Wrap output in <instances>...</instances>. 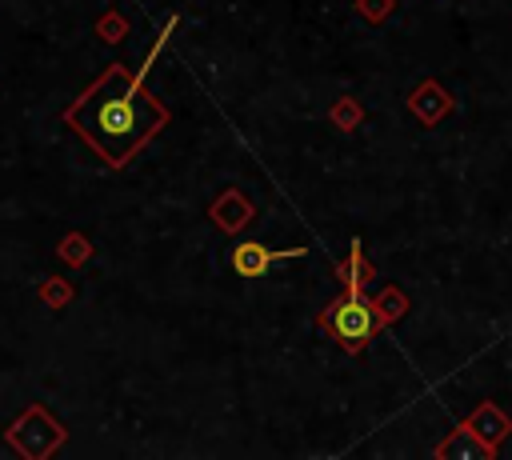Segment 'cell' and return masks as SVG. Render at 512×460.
Returning <instances> with one entry per match:
<instances>
[{
    "label": "cell",
    "mask_w": 512,
    "mask_h": 460,
    "mask_svg": "<svg viewBox=\"0 0 512 460\" xmlns=\"http://www.w3.org/2000/svg\"><path fill=\"white\" fill-rule=\"evenodd\" d=\"M288 256H304V248L272 252V248H264V244H256V240H240V244L232 248V272H240V276H264L276 260H288Z\"/></svg>",
    "instance_id": "3"
},
{
    "label": "cell",
    "mask_w": 512,
    "mask_h": 460,
    "mask_svg": "<svg viewBox=\"0 0 512 460\" xmlns=\"http://www.w3.org/2000/svg\"><path fill=\"white\" fill-rule=\"evenodd\" d=\"M148 72V64L140 68V76ZM140 76L136 80H128V88H116L112 96H104V100H96V128L92 132H100L104 140H116V144H132V140H140V112H136V96H140Z\"/></svg>",
    "instance_id": "2"
},
{
    "label": "cell",
    "mask_w": 512,
    "mask_h": 460,
    "mask_svg": "<svg viewBox=\"0 0 512 460\" xmlns=\"http://www.w3.org/2000/svg\"><path fill=\"white\" fill-rule=\"evenodd\" d=\"M384 320H388V316L376 312V304L364 300V292H360L356 284H344V296L332 300V308L320 316V324L332 332V340H336L340 348H348V352H360V348L376 336V328H380Z\"/></svg>",
    "instance_id": "1"
}]
</instances>
